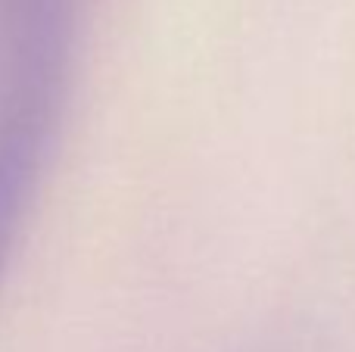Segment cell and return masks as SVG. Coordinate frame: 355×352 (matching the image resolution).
<instances>
[{
  "mask_svg": "<svg viewBox=\"0 0 355 352\" xmlns=\"http://www.w3.org/2000/svg\"><path fill=\"white\" fill-rule=\"evenodd\" d=\"M66 53L69 0H10L0 25V274L53 143Z\"/></svg>",
  "mask_w": 355,
  "mask_h": 352,
  "instance_id": "cell-1",
  "label": "cell"
}]
</instances>
